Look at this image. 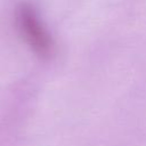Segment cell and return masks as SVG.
Returning a JSON list of instances; mask_svg holds the SVG:
<instances>
[{
	"label": "cell",
	"instance_id": "cell-1",
	"mask_svg": "<svg viewBox=\"0 0 146 146\" xmlns=\"http://www.w3.org/2000/svg\"><path fill=\"white\" fill-rule=\"evenodd\" d=\"M16 24L29 47L42 59H49L55 52L54 41L39 18L34 7L23 3L16 11Z\"/></svg>",
	"mask_w": 146,
	"mask_h": 146
}]
</instances>
